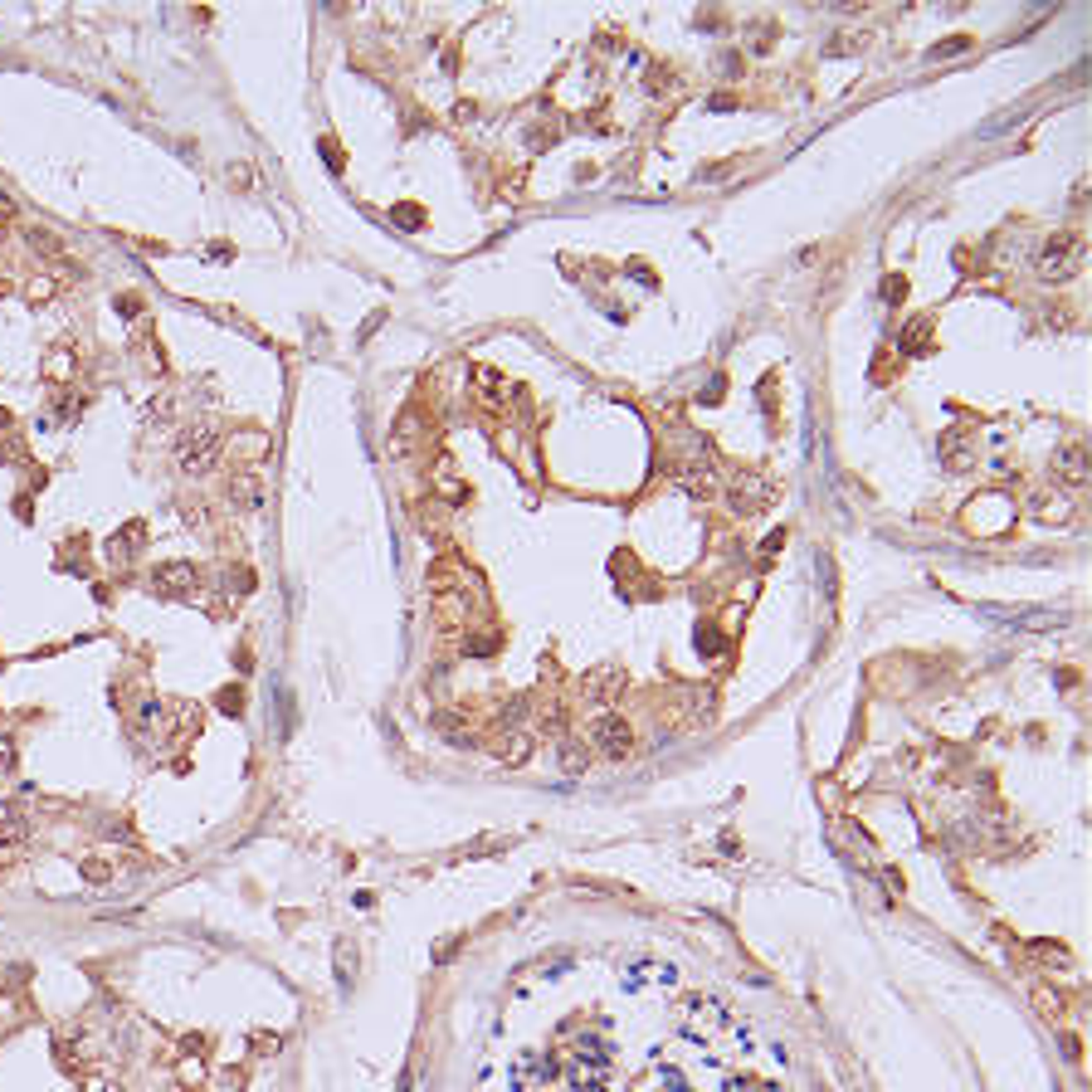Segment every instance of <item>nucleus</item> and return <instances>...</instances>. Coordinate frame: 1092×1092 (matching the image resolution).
Returning a JSON list of instances; mask_svg holds the SVG:
<instances>
[{"mask_svg": "<svg viewBox=\"0 0 1092 1092\" xmlns=\"http://www.w3.org/2000/svg\"><path fill=\"white\" fill-rule=\"evenodd\" d=\"M961 49H966V40H951V44H936V49H932V59H941V54H961Z\"/></svg>", "mask_w": 1092, "mask_h": 1092, "instance_id": "22", "label": "nucleus"}, {"mask_svg": "<svg viewBox=\"0 0 1092 1092\" xmlns=\"http://www.w3.org/2000/svg\"><path fill=\"white\" fill-rule=\"evenodd\" d=\"M678 697H682V717H693V722L712 717V693L707 688H678Z\"/></svg>", "mask_w": 1092, "mask_h": 1092, "instance_id": "14", "label": "nucleus"}, {"mask_svg": "<svg viewBox=\"0 0 1092 1092\" xmlns=\"http://www.w3.org/2000/svg\"><path fill=\"white\" fill-rule=\"evenodd\" d=\"M473 386H478V400H483L488 410H493V405H503V400H507V380L498 376L493 366H478V371H473Z\"/></svg>", "mask_w": 1092, "mask_h": 1092, "instance_id": "11", "label": "nucleus"}, {"mask_svg": "<svg viewBox=\"0 0 1092 1092\" xmlns=\"http://www.w3.org/2000/svg\"><path fill=\"white\" fill-rule=\"evenodd\" d=\"M259 498H263V488H259V478H254L249 469L230 478V503L234 507H259Z\"/></svg>", "mask_w": 1092, "mask_h": 1092, "instance_id": "13", "label": "nucleus"}, {"mask_svg": "<svg viewBox=\"0 0 1092 1092\" xmlns=\"http://www.w3.org/2000/svg\"><path fill=\"white\" fill-rule=\"evenodd\" d=\"M498 756L503 761H527V751H532V736H522V732H503L498 736V746H493Z\"/></svg>", "mask_w": 1092, "mask_h": 1092, "instance_id": "15", "label": "nucleus"}, {"mask_svg": "<svg viewBox=\"0 0 1092 1092\" xmlns=\"http://www.w3.org/2000/svg\"><path fill=\"white\" fill-rule=\"evenodd\" d=\"M196 586H200V571L190 566V561H166V566L151 571V590H157V595H166V600L196 595Z\"/></svg>", "mask_w": 1092, "mask_h": 1092, "instance_id": "4", "label": "nucleus"}, {"mask_svg": "<svg viewBox=\"0 0 1092 1092\" xmlns=\"http://www.w3.org/2000/svg\"><path fill=\"white\" fill-rule=\"evenodd\" d=\"M1053 478H1059V483H1068V488L1088 483V449H1082L1078 439H1068V444H1059V449H1053Z\"/></svg>", "mask_w": 1092, "mask_h": 1092, "instance_id": "7", "label": "nucleus"}, {"mask_svg": "<svg viewBox=\"0 0 1092 1092\" xmlns=\"http://www.w3.org/2000/svg\"><path fill=\"white\" fill-rule=\"evenodd\" d=\"M771 498H776V483H771L766 473H742L732 483V493H727V503H732V513L751 517V513H761V507H771Z\"/></svg>", "mask_w": 1092, "mask_h": 1092, "instance_id": "3", "label": "nucleus"}, {"mask_svg": "<svg viewBox=\"0 0 1092 1092\" xmlns=\"http://www.w3.org/2000/svg\"><path fill=\"white\" fill-rule=\"evenodd\" d=\"M941 463L951 473H966L970 463H976V434L966 430V424H956V430L941 434Z\"/></svg>", "mask_w": 1092, "mask_h": 1092, "instance_id": "8", "label": "nucleus"}, {"mask_svg": "<svg viewBox=\"0 0 1092 1092\" xmlns=\"http://www.w3.org/2000/svg\"><path fill=\"white\" fill-rule=\"evenodd\" d=\"M84 878H93V882H107V878H113V868L93 859V863H84Z\"/></svg>", "mask_w": 1092, "mask_h": 1092, "instance_id": "19", "label": "nucleus"}, {"mask_svg": "<svg viewBox=\"0 0 1092 1092\" xmlns=\"http://www.w3.org/2000/svg\"><path fill=\"white\" fill-rule=\"evenodd\" d=\"M30 839V815L20 805H0V849H20Z\"/></svg>", "mask_w": 1092, "mask_h": 1092, "instance_id": "10", "label": "nucleus"}, {"mask_svg": "<svg viewBox=\"0 0 1092 1092\" xmlns=\"http://www.w3.org/2000/svg\"><path fill=\"white\" fill-rule=\"evenodd\" d=\"M332 966H336V985L351 990V976H357V946H351V936H336V946H332Z\"/></svg>", "mask_w": 1092, "mask_h": 1092, "instance_id": "12", "label": "nucleus"}, {"mask_svg": "<svg viewBox=\"0 0 1092 1092\" xmlns=\"http://www.w3.org/2000/svg\"><path fill=\"white\" fill-rule=\"evenodd\" d=\"M590 742H595L600 756L624 761V756H630V746H634V732H630V722H620V717H600L595 732H590Z\"/></svg>", "mask_w": 1092, "mask_h": 1092, "instance_id": "5", "label": "nucleus"}, {"mask_svg": "<svg viewBox=\"0 0 1092 1092\" xmlns=\"http://www.w3.org/2000/svg\"><path fill=\"white\" fill-rule=\"evenodd\" d=\"M136 307H142V298H132V293L117 298V313H122V317H136Z\"/></svg>", "mask_w": 1092, "mask_h": 1092, "instance_id": "20", "label": "nucleus"}, {"mask_svg": "<svg viewBox=\"0 0 1092 1092\" xmlns=\"http://www.w3.org/2000/svg\"><path fill=\"white\" fill-rule=\"evenodd\" d=\"M586 766H590V751H586L580 742H571V736H566V742H561V771H566V776H580Z\"/></svg>", "mask_w": 1092, "mask_h": 1092, "instance_id": "16", "label": "nucleus"}, {"mask_svg": "<svg viewBox=\"0 0 1092 1092\" xmlns=\"http://www.w3.org/2000/svg\"><path fill=\"white\" fill-rule=\"evenodd\" d=\"M882 293H888V298H903L907 284H903V278H888V288H882Z\"/></svg>", "mask_w": 1092, "mask_h": 1092, "instance_id": "23", "label": "nucleus"}, {"mask_svg": "<svg viewBox=\"0 0 1092 1092\" xmlns=\"http://www.w3.org/2000/svg\"><path fill=\"white\" fill-rule=\"evenodd\" d=\"M624 693V668H615V663H605V668L586 673V697L595 707H609L615 697Z\"/></svg>", "mask_w": 1092, "mask_h": 1092, "instance_id": "9", "label": "nucleus"}, {"mask_svg": "<svg viewBox=\"0 0 1092 1092\" xmlns=\"http://www.w3.org/2000/svg\"><path fill=\"white\" fill-rule=\"evenodd\" d=\"M136 542H142V527H127V536H122V532L113 536V546H107V557H113V561H132L136 551H142Z\"/></svg>", "mask_w": 1092, "mask_h": 1092, "instance_id": "17", "label": "nucleus"}, {"mask_svg": "<svg viewBox=\"0 0 1092 1092\" xmlns=\"http://www.w3.org/2000/svg\"><path fill=\"white\" fill-rule=\"evenodd\" d=\"M30 249H34V254H59L63 244L54 240V230H30Z\"/></svg>", "mask_w": 1092, "mask_h": 1092, "instance_id": "18", "label": "nucleus"}, {"mask_svg": "<svg viewBox=\"0 0 1092 1092\" xmlns=\"http://www.w3.org/2000/svg\"><path fill=\"white\" fill-rule=\"evenodd\" d=\"M11 761H15V746H11V736H0V771L11 766Z\"/></svg>", "mask_w": 1092, "mask_h": 1092, "instance_id": "21", "label": "nucleus"}, {"mask_svg": "<svg viewBox=\"0 0 1092 1092\" xmlns=\"http://www.w3.org/2000/svg\"><path fill=\"white\" fill-rule=\"evenodd\" d=\"M673 483H678L688 498H697V503H712V498L722 493L712 463H678V469H673Z\"/></svg>", "mask_w": 1092, "mask_h": 1092, "instance_id": "6", "label": "nucleus"}, {"mask_svg": "<svg viewBox=\"0 0 1092 1092\" xmlns=\"http://www.w3.org/2000/svg\"><path fill=\"white\" fill-rule=\"evenodd\" d=\"M176 463L181 473H210L215 463H220V430H210V424H190V430H181L176 439Z\"/></svg>", "mask_w": 1092, "mask_h": 1092, "instance_id": "1", "label": "nucleus"}, {"mask_svg": "<svg viewBox=\"0 0 1092 1092\" xmlns=\"http://www.w3.org/2000/svg\"><path fill=\"white\" fill-rule=\"evenodd\" d=\"M93 1092H117V1088H93Z\"/></svg>", "mask_w": 1092, "mask_h": 1092, "instance_id": "24", "label": "nucleus"}, {"mask_svg": "<svg viewBox=\"0 0 1092 1092\" xmlns=\"http://www.w3.org/2000/svg\"><path fill=\"white\" fill-rule=\"evenodd\" d=\"M1078 254H1082V240L1078 234H1049V244H1044L1039 254V273L1049 278V284H1063V278H1073V269H1078Z\"/></svg>", "mask_w": 1092, "mask_h": 1092, "instance_id": "2", "label": "nucleus"}]
</instances>
